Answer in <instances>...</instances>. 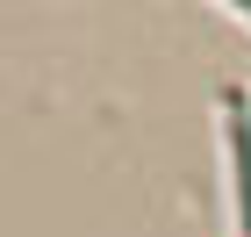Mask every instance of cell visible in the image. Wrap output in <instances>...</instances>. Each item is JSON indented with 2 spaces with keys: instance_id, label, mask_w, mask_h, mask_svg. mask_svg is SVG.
I'll list each match as a JSON object with an SVG mask.
<instances>
[{
  "instance_id": "obj_1",
  "label": "cell",
  "mask_w": 251,
  "mask_h": 237,
  "mask_svg": "<svg viewBox=\"0 0 251 237\" xmlns=\"http://www.w3.org/2000/svg\"><path fill=\"white\" fill-rule=\"evenodd\" d=\"M230 115V173H237V237H251V122H244V94H223Z\"/></svg>"
}]
</instances>
